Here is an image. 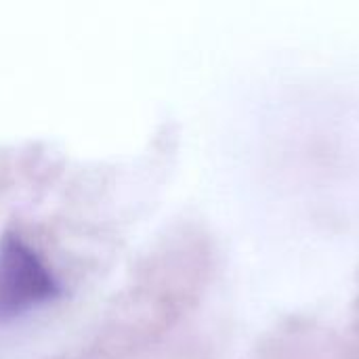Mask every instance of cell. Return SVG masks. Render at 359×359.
<instances>
[{"mask_svg": "<svg viewBox=\"0 0 359 359\" xmlns=\"http://www.w3.org/2000/svg\"><path fill=\"white\" fill-rule=\"evenodd\" d=\"M61 297V284L40 255L15 231L0 238V322H8Z\"/></svg>", "mask_w": 359, "mask_h": 359, "instance_id": "1", "label": "cell"}]
</instances>
